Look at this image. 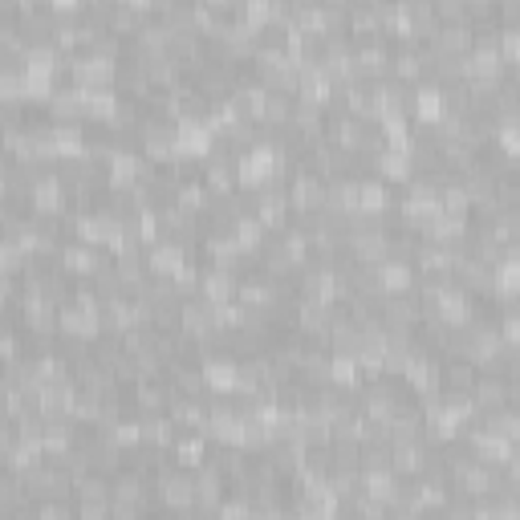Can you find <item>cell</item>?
<instances>
[{
    "label": "cell",
    "mask_w": 520,
    "mask_h": 520,
    "mask_svg": "<svg viewBox=\"0 0 520 520\" xmlns=\"http://www.w3.org/2000/svg\"><path fill=\"white\" fill-rule=\"evenodd\" d=\"M378 321L386 325V330H419L423 321V305L415 293H395V297H382L378 301Z\"/></svg>",
    "instance_id": "8992f818"
},
{
    "label": "cell",
    "mask_w": 520,
    "mask_h": 520,
    "mask_svg": "<svg viewBox=\"0 0 520 520\" xmlns=\"http://www.w3.org/2000/svg\"><path fill=\"white\" fill-rule=\"evenodd\" d=\"M74 500L78 504H110V476L90 472V476L74 480Z\"/></svg>",
    "instance_id": "ffe728a7"
},
{
    "label": "cell",
    "mask_w": 520,
    "mask_h": 520,
    "mask_svg": "<svg viewBox=\"0 0 520 520\" xmlns=\"http://www.w3.org/2000/svg\"><path fill=\"white\" fill-rule=\"evenodd\" d=\"M167 419H171L179 431H204V427H208V395H204V399L171 395V403H167Z\"/></svg>",
    "instance_id": "9a60e30c"
},
{
    "label": "cell",
    "mask_w": 520,
    "mask_h": 520,
    "mask_svg": "<svg viewBox=\"0 0 520 520\" xmlns=\"http://www.w3.org/2000/svg\"><path fill=\"white\" fill-rule=\"evenodd\" d=\"M151 17H155V0H114V9L106 17V33L130 41Z\"/></svg>",
    "instance_id": "277c9868"
},
{
    "label": "cell",
    "mask_w": 520,
    "mask_h": 520,
    "mask_svg": "<svg viewBox=\"0 0 520 520\" xmlns=\"http://www.w3.org/2000/svg\"><path fill=\"white\" fill-rule=\"evenodd\" d=\"M78 435H82V427H78L74 419L45 423V427H41V455L57 464L65 451H74V447H78Z\"/></svg>",
    "instance_id": "8fae6325"
},
{
    "label": "cell",
    "mask_w": 520,
    "mask_h": 520,
    "mask_svg": "<svg viewBox=\"0 0 520 520\" xmlns=\"http://www.w3.org/2000/svg\"><path fill=\"white\" fill-rule=\"evenodd\" d=\"M143 423V447H159V451H171L179 427L167 419V415H151V419H139Z\"/></svg>",
    "instance_id": "d6986e66"
},
{
    "label": "cell",
    "mask_w": 520,
    "mask_h": 520,
    "mask_svg": "<svg viewBox=\"0 0 520 520\" xmlns=\"http://www.w3.org/2000/svg\"><path fill=\"white\" fill-rule=\"evenodd\" d=\"M21 484H25L29 504H45V500H74V480H70V472H65L61 464H53V460H41L37 468H29V472L21 476Z\"/></svg>",
    "instance_id": "6da1fadb"
},
{
    "label": "cell",
    "mask_w": 520,
    "mask_h": 520,
    "mask_svg": "<svg viewBox=\"0 0 520 520\" xmlns=\"http://www.w3.org/2000/svg\"><path fill=\"white\" fill-rule=\"evenodd\" d=\"M516 390H520V382H508V378H500V374H484V370H480V382H476V390H472V403H476L480 415L504 411V407H516Z\"/></svg>",
    "instance_id": "ba28073f"
},
{
    "label": "cell",
    "mask_w": 520,
    "mask_h": 520,
    "mask_svg": "<svg viewBox=\"0 0 520 520\" xmlns=\"http://www.w3.org/2000/svg\"><path fill=\"white\" fill-rule=\"evenodd\" d=\"M187 260H195V252L183 244V240H171V236H159L147 252H143V265H147V273L151 277H159V281H167V277H175Z\"/></svg>",
    "instance_id": "3957f363"
},
{
    "label": "cell",
    "mask_w": 520,
    "mask_h": 520,
    "mask_svg": "<svg viewBox=\"0 0 520 520\" xmlns=\"http://www.w3.org/2000/svg\"><path fill=\"white\" fill-rule=\"evenodd\" d=\"M236 78H240V70L236 65H224V61H208L200 74H195L191 82H195V90H200V98L212 106V102H224V98H232V90H236Z\"/></svg>",
    "instance_id": "52a82bcc"
},
{
    "label": "cell",
    "mask_w": 520,
    "mask_h": 520,
    "mask_svg": "<svg viewBox=\"0 0 520 520\" xmlns=\"http://www.w3.org/2000/svg\"><path fill=\"white\" fill-rule=\"evenodd\" d=\"M354 74L378 82L390 74V41L386 37H358L354 41Z\"/></svg>",
    "instance_id": "5b68a950"
},
{
    "label": "cell",
    "mask_w": 520,
    "mask_h": 520,
    "mask_svg": "<svg viewBox=\"0 0 520 520\" xmlns=\"http://www.w3.org/2000/svg\"><path fill=\"white\" fill-rule=\"evenodd\" d=\"M171 382L167 378H139L135 386H126V411L135 419H151V415H167L171 403Z\"/></svg>",
    "instance_id": "7a4b0ae2"
},
{
    "label": "cell",
    "mask_w": 520,
    "mask_h": 520,
    "mask_svg": "<svg viewBox=\"0 0 520 520\" xmlns=\"http://www.w3.org/2000/svg\"><path fill=\"white\" fill-rule=\"evenodd\" d=\"M374 277H378V289H382V297H395V293H415V281H419V273H415V265H411V260H382V265L374 269Z\"/></svg>",
    "instance_id": "4fadbf2b"
},
{
    "label": "cell",
    "mask_w": 520,
    "mask_h": 520,
    "mask_svg": "<svg viewBox=\"0 0 520 520\" xmlns=\"http://www.w3.org/2000/svg\"><path fill=\"white\" fill-rule=\"evenodd\" d=\"M472 41H476V29H472L468 21H455V25H439L427 45L439 49L443 57H464V53L472 49Z\"/></svg>",
    "instance_id": "2e32d148"
},
{
    "label": "cell",
    "mask_w": 520,
    "mask_h": 520,
    "mask_svg": "<svg viewBox=\"0 0 520 520\" xmlns=\"http://www.w3.org/2000/svg\"><path fill=\"white\" fill-rule=\"evenodd\" d=\"M346 37H382V17L374 0H358V5H346Z\"/></svg>",
    "instance_id": "e0dca14e"
},
{
    "label": "cell",
    "mask_w": 520,
    "mask_h": 520,
    "mask_svg": "<svg viewBox=\"0 0 520 520\" xmlns=\"http://www.w3.org/2000/svg\"><path fill=\"white\" fill-rule=\"evenodd\" d=\"M74 520H110V504H78L74 500Z\"/></svg>",
    "instance_id": "7402d4cb"
},
{
    "label": "cell",
    "mask_w": 520,
    "mask_h": 520,
    "mask_svg": "<svg viewBox=\"0 0 520 520\" xmlns=\"http://www.w3.org/2000/svg\"><path fill=\"white\" fill-rule=\"evenodd\" d=\"M167 382L175 395H187V399H204L208 395V386H204V370L195 358H179L167 366Z\"/></svg>",
    "instance_id": "5bb4252c"
},
{
    "label": "cell",
    "mask_w": 520,
    "mask_h": 520,
    "mask_svg": "<svg viewBox=\"0 0 520 520\" xmlns=\"http://www.w3.org/2000/svg\"><path fill=\"white\" fill-rule=\"evenodd\" d=\"M208 455H212V443H208L204 431H179L175 443H171V464L183 468V472L204 468V464H208Z\"/></svg>",
    "instance_id": "9c48e42d"
},
{
    "label": "cell",
    "mask_w": 520,
    "mask_h": 520,
    "mask_svg": "<svg viewBox=\"0 0 520 520\" xmlns=\"http://www.w3.org/2000/svg\"><path fill=\"white\" fill-rule=\"evenodd\" d=\"M390 78L403 82V86H419L423 82V53H419L415 41L390 45Z\"/></svg>",
    "instance_id": "7c38bea8"
},
{
    "label": "cell",
    "mask_w": 520,
    "mask_h": 520,
    "mask_svg": "<svg viewBox=\"0 0 520 520\" xmlns=\"http://www.w3.org/2000/svg\"><path fill=\"white\" fill-rule=\"evenodd\" d=\"M480 382V366L468 358H439V390L443 395H472Z\"/></svg>",
    "instance_id": "30bf717a"
},
{
    "label": "cell",
    "mask_w": 520,
    "mask_h": 520,
    "mask_svg": "<svg viewBox=\"0 0 520 520\" xmlns=\"http://www.w3.org/2000/svg\"><path fill=\"white\" fill-rule=\"evenodd\" d=\"M236 285H240L236 273H224V269H212V265H204V273H200V297H204L208 305H228V301H236Z\"/></svg>",
    "instance_id": "ac0fdd59"
},
{
    "label": "cell",
    "mask_w": 520,
    "mask_h": 520,
    "mask_svg": "<svg viewBox=\"0 0 520 520\" xmlns=\"http://www.w3.org/2000/svg\"><path fill=\"white\" fill-rule=\"evenodd\" d=\"M37 520H74V500H45V504H37Z\"/></svg>",
    "instance_id": "44dd1931"
}]
</instances>
